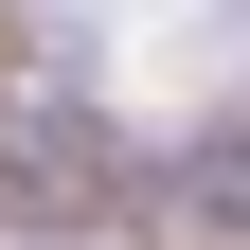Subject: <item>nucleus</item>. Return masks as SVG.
<instances>
[{"label":"nucleus","instance_id":"1","mask_svg":"<svg viewBox=\"0 0 250 250\" xmlns=\"http://www.w3.org/2000/svg\"><path fill=\"white\" fill-rule=\"evenodd\" d=\"M0 214L18 232H125L143 214V143L89 89H36V107H0Z\"/></svg>","mask_w":250,"mask_h":250},{"label":"nucleus","instance_id":"2","mask_svg":"<svg viewBox=\"0 0 250 250\" xmlns=\"http://www.w3.org/2000/svg\"><path fill=\"white\" fill-rule=\"evenodd\" d=\"M143 214H179V232H250V125H179L161 161H143Z\"/></svg>","mask_w":250,"mask_h":250}]
</instances>
